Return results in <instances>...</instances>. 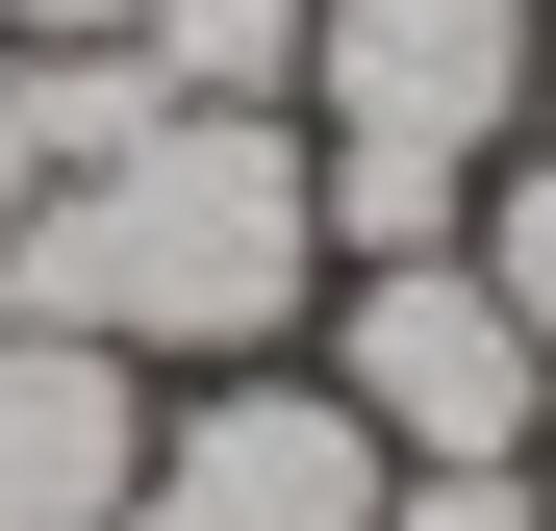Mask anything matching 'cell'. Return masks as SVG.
<instances>
[{
  "mask_svg": "<svg viewBox=\"0 0 556 531\" xmlns=\"http://www.w3.org/2000/svg\"><path fill=\"white\" fill-rule=\"evenodd\" d=\"M152 102H304V0H152Z\"/></svg>",
  "mask_w": 556,
  "mask_h": 531,
  "instance_id": "6",
  "label": "cell"
},
{
  "mask_svg": "<svg viewBox=\"0 0 556 531\" xmlns=\"http://www.w3.org/2000/svg\"><path fill=\"white\" fill-rule=\"evenodd\" d=\"M380 531H531V481H405Z\"/></svg>",
  "mask_w": 556,
  "mask_h": 531,
  "instance_id": "10",
  "label": "cell"
},
{
  "mask_svg": "<svg viewBox=\"0 0 556 531\" xmlns=\"http://www.w3.org/2000/svg\"><path fill=\"white\" fill-rule=\"evenodd\" d=\"M531 531H556V430H531Z\"/></svg>",
  "mask_w": 556,
  "mask_h": 531,
  "instance_id": "11",
  "label": "cell"
},
{
  "mask_svg": "<svg viewBox=\"0 0 556 531\" xmlns=\"http://www.w3.org/2000/svg\"><path fill=\"white\" fill-rule=\"evenodd\" d=\"M531 26L556 0H304V228H329V279L481 228V177L531 152Z\"/></svg>",
  "mask_w": 556,
  "mask_h": 531,
  "instance_id": "2",
  "label": "cell"
},
{
  "mask_svg": "<svg viewBox=\"0 0 556 531\" xmlns=\"http://www.w3.org/2000/svg\"><path fill=\"white\" fill-rule=\"evenodd\" d=\"M152 0H0V51H127Z\"/></svg>",
  "mask_w": 556,
  "mask_h": 531,
  "instance_id": "9",
  "label": "cell"
},
{
  "mask_svg": "<svg viewBox=\"0 0 556 531\" xmlns=\"http://www.w3.org/2000/svg\"><path fill=\"white\" fill-rule=\"evenodd\" d=\"M0 304L102 329L152 380H228V354H304L329 228H304V102H152L127 152H76L26 228H0Z\"/></svg>",
  "mask_w": 556,
  "mask_h": 531,
  "instance_id": "1",
  "label": "cell"
},
{
  "mask_svg": "<svg viewBox=\"0 0 556 531\" xmlns=\"http://www.w3.org/2000/svg\"><path fill=\"white\" fill-rule=\"evenodd\" d=\"M127 506H152V531H380L405 456L354 430L329 354H228V380H152V481H127Z\"/></svg>",
  "mask_w": 556,
  "mask_h": 531,
  "instance_id": "4",
  "label": "cell"
},
{
  "mask_svg": "<svg viewBox=\"0 0 556 531\" xmlns=\"http://www.w3.org/2000/svg\"><path fill=\"white\" fill-rule=\"evenodd\" d=\"M304 354L354 380V430H380L405 481H531V430H556V354L481 279V228H455V253H354V279L304 304Z\"/></svg>",
  "mask_w": 556,
  "mask_h": 531,
  "instance_id": "3",
  "label": "cell"
},
{
  "mask_svg": "<svg viewBox=\"0 0 556 531\" xmlns=\"http://www.w3.org/2000/svg\"><path fill=\"white\" fill-rule=\"evenodd\" d=\"M127 481H152V354L0 304V531H127Z\"/></svg>",
  "mask_w": 556,
  "mask_h": 531,
  "instance_id": "5",
  "label": "cell"
},
{
  "mask_svg": "<svg viewBox=\"0 0 556 531\" xmlns=\"http://www.w3.org/2000/svg\"><path fill=\"white\" fill-rule=\"evenodd\" d=\"M51 203V51H0V228Z\"/></svg>",
  "mask_w": 556,
  "mask_h": 531,
  "instance_id": "8",
  "label": "cell"
},
{
  "mask_svg": "<svg viewBox=\"0 0 556 531\" xmlns=\"http://www.w3.org/2000/svg\"><path fill=\"white\" fill-rule=\"evenodd\" d=\"M481 279H506V304H531V354H556V152H506V177H481Z\"/></svg>",
  "mask_w": 556,
  "mask_h": 531,
  "instance_id": "7",
  "label": "cell"
}]
</instances>
